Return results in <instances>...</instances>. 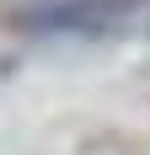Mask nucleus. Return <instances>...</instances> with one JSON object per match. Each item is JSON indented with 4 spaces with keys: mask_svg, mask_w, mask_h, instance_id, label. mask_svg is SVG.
Returning a JSON list of instances; mask_svg holds the SVG:
<instances>
[{
    "mask_svg": "<svg viewBox=\"0 0 150 155\" xmlns=\"http://www.w3.org/2000/svg\"><path fill=\"white\" fill-rule=\"evenodd\" d=\"M145 0H38L16 16L38 38H113L134 27Z\"/></svg>",
    "mask_w": 150,
    "mask_h": 155,
    "instance_id": "nucleus-1",
    "label": "nucleus"
}]
</instances>
